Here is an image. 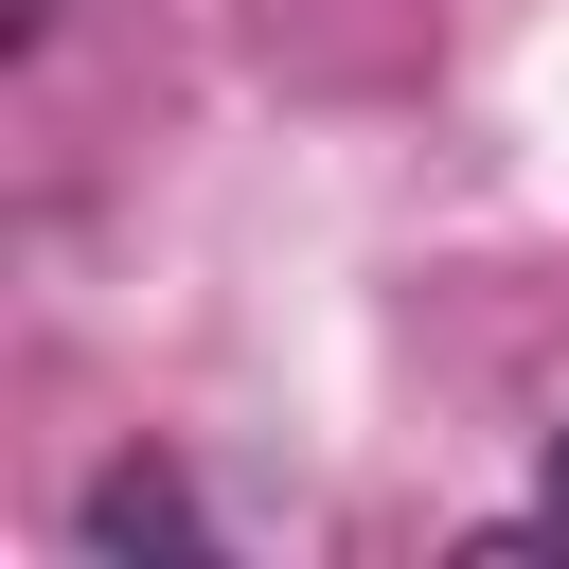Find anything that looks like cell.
I'll return each instance as SVG.
<instances>
[{
  "label": "cell",
  "instance_id": "cell-1",
  "mask_svg": "<svg viewBox=\"0 0 569 569\" xmlns=\"http://www.w3.org/2000/svg\"><path fill=\"white\" fill-rule=\"evenodd\" d=\"M89 551H196V498H178L160 462H107V480H89Z\"/></svg>",
  "mask_w": 569,
  "mask_h": 569
},
{
  "label": "cell",
  "instance_id": "cell-2",
  "mask_svg": "<svg viewBox=\"0 0 569 569\" xmlns=\"http://www.w3.org/2000/svg\"><path fill=\"white\" fill-rule=\"evenodd\" d=\"M551 516H569V445H551Z\"/></svg>",
  "mask_w": 569,
  "mask_h": 569
}]
</instances>
